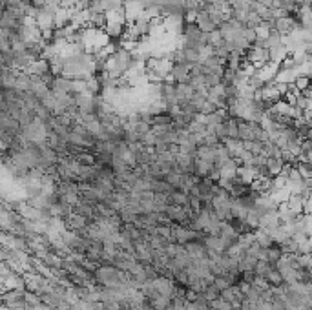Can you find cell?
I'll list each match as a JSON object with an SVG mask.
<instances>
[{
	"label": "cell",
	"instance_id": "52a82bcc",
	"mask_svg": "<svg viewBox=\"0 0 312 310\" xmlns=\"http://www.w3.org/2000/svg\"><path fill=\"white\" fill-rule=\"evenodd\" d=\"M190 79H192V73H190V64L183 62V64H174L172 66V73H170V80L172 82H188L190 84Z\"/></svg>",
	"mask_w": 312,
	"mask_h": 310
},
{
	"label": "cell",
	"instance_id": "ac0fdd59",
	"mask_svg": "<svg viewBox=\"0 0 312 310\" xmlns=\"http://www.w3.org/2000/svg\"><path fill=\"white\" fill-rule=\"evenodd\" d=\"M223 144L227 146L228 153H230L232 159H238L239 155L245 152V142L241 141V139H227V141H223Z\"/></svg>",
	"mask_w": 312,
	"mask_h": 310
},
{
	"label": "cell",
	"instance_id": "8992f818",
	"mask_svg": "<svg viewBox=\"0 0 312 310\" xmlns=\"http://www.w3.org/2000/svg\"><path fill=\"white\" fill-rule=\"evenodd\" d=\"M176 163H177L176 170H177V172H181V174L193 175V172H195V155H193V153L179 152V153H177Z\"/></svg>",
	"mask_w": 312,
	"mask_h": 310
},
{
	"label": "cell",
	"instance_id": "7a4b0ae2",
	"mask_svg": "<svg viewBox=\"0 0 312 310\" xmlns=\"http://www.w3.org/2000/svg\"><path fill=\"white\" fill-rule=\"evenodd\" d=\"M181 46L195 48V50L201 51L203 48L208 46V33H204L195 22H188L187 26H185V31H183Z\"/></svg>",
	"mask_w": 312,
	"mask_h": 310
},
{
	"label": "cell",
	"instance_id": "4dcf8cb0",
	"mask_svg": "<svg viewBox=\"0 0 312 310\" xmlns=\"http://www.w3.org/2000/svg\"><path fill=\"white\" fill-rule=\"evenodd\" d=\"M88 91V79H73V95Z\"/></svg>",
	"mask_w": 312,
	"mask_h": 310
},
{
	"label": "cell",
	"instance_id": "30bf717a",
	"mask_svg": "<svg viewBox=\"0 0 312 310\" xmlns=\"http://www.w3.org/2000/svg\"><path fill=\"white\" fill-rule=\"evenodd\" d=\"M91 221L86 217V215H80V214H71L66 219V228L68 230H73V232H80V230H84V228H88L90 226Z\"/></svg>",
	"mask_w": 312,
	"mask_h": 310
},
{
	"label": "cell",
	"instance_id": "603a6c76",
	"mask_svg": "<svg viewBox=\"0 0 312 310\" xmlns=\"http://www.w3.org/2000/svg\"><path fill=\"white\" fill-rule=\"evenodd\" d=\"M225 44H227V40H225V37L221 35V31H219V29H216V31H212V33L208 35V46H212L214 50H217V48H223Z\"/></svg>",
	"mask_w": 312,
	"mask_h": 310
},
{
	"label": "cell",
	"instance_id": "e575fe53",
	"mask_svg": "<svg viewBox=\"0 0 312 310\" xmlns=\"http://www.w3.org/2000/svg\"><path fill=\"white\" fill-rule=\"evenodd\" d=\"M305 139H309V141H312V128H311V130H309V133H307Z\"/></svg>",
	"mask_w": 312,
	"mask_h": 310
},
{
	"label": "cell",
	"instance_id": "e0dca14e",
	"mask_svg": "<svg viewBox=\"0 0 312 310\" xmlns=\"http://www.w3.org/2000/svg\"><path fill=\"white\" fill-rule=\"evenodd\" d=\"M31 86H33L31 75L26 73V71H18L17 82H15V90L22 91V93H28V91H31Z\"/></svg>",
	"mask_w": 312,
	"mask_h": 310
},
{
	"label": "cell",
	"instance_id": "4316f807",
	"mask_svg": "<svg viewBox=\"0 0 312 310\" xmlns=\"http://www.w3.org/2000/svg\"><path fill=\"white\" fill-rule=\"evenodd\" d=\"M245 142V150L252 152L254 155H259V153L265 152V144L259 141H243Z\"/></svg>",
	"mask_w": 312,
	"mask_h": 310
},
{
	"label": "cell",
	"instance_id": "4fadbf2b",
	"mask_svg": "<svg viewBox=\"0 0 312 310\" xmlns=\"http://www.w3.org/2000/svg\"><path fill=\"white\" fill-rule=\"evenodd\" d=\"M289 55H290V51L285 44L268 50V59H270V64H274V66H279V64H281Z\"/></svg>",
	"mask_w": 312,
	"mask_h": 310
},
{
	"label": "cell",
	"instance_id": "7402d4cb",
	"mask_svg": "<svg viewBox=\"0 0 312 310\" xmlns=\"http://www.w3.org/2000/svg\"><path fill=\"white\" fill-rule=\"evenodd\" d=\"M190 203V195L185 192H181V190H176V192L172 193V195H168V204H176V206H187V204Z\"/></svg>",
	"mask_w": 312,
	"mask_h": 310
},
{
	"label": "cell",
	"instance_id": "f1b7e54d",
	"mask_svg": "<svg viewBox=\"0 0 312 310\" xmlns=\"http://www.w3.org/2000/svg\"><path fill=\"white\" fill-rule=\"evenodd\" d=\"M204 298L208 299V301H214V299H217V298H221V290L216 287V283L214 285H208V287L204 288Z\"/></svg>",
	"mask_w": 312,
	"mask_h": 310
},
{
	"label": "cell",
	"instance_id": "83f0119b",
	"mask_svg": "<svg viewBox=\"0 0 312 310\" xmlns=\"http://www.w3.org/2000/svg\"><path fill=\"white\" fill-rule=\"evenodd\" d=\"M294 86L298 91H307L309 88H312V79L311 77H305V75H300V77L294 80Z\"/></svg>",
	"mask_w": 312,
	"mask_h": 310
},
{
	"label": "cell",
	"instance_id": "d6a6232c",
	"mask_svg": "<svg viewBox=\"0 0 312 310\" xmlns=\"http://www.w3.org/2000/svg\"><path fill=\"white\" fill-rule=\"evenodd\" d=\"M137 2H139V4H141L142 7H146V6H150V4H153L155 0H137Z\"/></svg>",
	"mask_w": 312,
	"mask_h": 310
},
{
	"label": "cell",
	"instance_id": "5b68a950",
	"mask_svg": "<svg viewBox=\"0 0 312 310\" xmlns=\"http://www.w3.org/2000/svg\"><path fill=\"white\" fill-rule=\"evenodd\" d=\"M0 131L18 137L22 133V124L18 123L17 119H13L9 113H0Z\"/></svg>",
	"mask_w": 312,
	"mask_h": 310
},
{
	"label": "cell",
	"instance_id": "ffe728a7",
	"mask_svg": "<svg viewBox=\"0 0 312 310\" xmlns=\"http://www.w3.org/2000/svg\"><path fill=\"white\" fill-rule=\"evenodd\" d=\"M267 168H268V172H270L272 177L281 175V172H283V168H285L283 157H268L267 159Z\"/></svg>",
	"mask_w": 312,
	"mask_h": 310
},
{
	"label": "cell",
	"instance_id": "d6986e66",
	"mask_svg": "<svg viewBox=\"0 0 312 310\" xmlns=\"http://www.w3.org/2000/svg\"><path fill=\"white\" fill-rule=\"evenodd\" d=\"M195 93V90L192 88V84H188V82H179L176 84V95H177V102H185V101H190Z\"/></svg>",
	"mask_w": 312,
	"mask_h": 310
},
{
	"label": "cell",
	"instance_id": "277c9868",
	"mask_svg": "<svg viewBox=\"0 0 312 310\" xmlns=\"http://www.w3.org/2000/svg\"><path fill=\"white\" fill-rule=\"evenodd\" d=\"M99 101H101V97L93 95L90 91L75 95V106H77V110H79L80 113H95L97 115Z\"/></svg>",
	"mask_w": 312,
	"mask_h": 310
},
{
	"label": "cell",
	"instance_id": "9a60e30c",
	"mask_svg": "<svg viewBox=\"0 0 312 310\" xmlns=\"http://www.w3.org/2000/svg\"><path fill=\"white\" fill-rule=\"evenodd\" d=\"M239 166H241V163H239L238 159H228L223 166H219V170H221V177L223 179H232V177H238Z\"/></svg>",
	"mask_w": 312,
	"mask_h": 310
},
{
	"label": "cell",
	"instance_id": "f546056e",
	"mask_svg": "<svg viewBox=\"0 0 312 310\" xmlns=\"http://www.w3.org/2000/svg\"><path fill=\"white\" fill-rule=\"evenodd\" d=\"M296 168H298V172H300V175L303 177V179H312V164L309 163H298L296 164Z\"/></svg>",
	"mask_w": 312,
	"mask_h": 310
},
{
	"label": "cell",
	"instance_id": "7c38bea8",
	"mask_svg": "<svg viewBox=\"0 0 312 310\" xmlns=\"http://www.w3.org/2000/svg\"><path fill=\"white\" fill-rule=\"evenodd\" d=\"M195 24H197L199 28L203 29L204 33H208L210 35L212 31H216V29H219L214 24V20H212V17H210V13L208 11H199V15H197V18H195Z\"/></svg>",
	"mask_w": 312,
	"mask_h": 310
},
{
	"label": "cell",
	"instance_id": "484cf974",
	"mask_svg": "<svg viewBox=\"0 0 312 310\" xmlns=\"http://www.w3.org/2000/svg\"><path fill=\"white\" fill-rule=\"evenodd\" d=\"M281 44H283V37H281L278 31H272V33H270L267 39H265V48H267V50L278 48V46H281Z\"/></svg>",
	"mask_w": 312,
	"mask_h": 310
},
{
	"label": "cell",
	"instance_id": "d4e9b609",
	"mask_svg": "<svg viewBox=\"0 0 312 310\" xmlns=\"http://www.w3.org/2000/svg\"><path fill=\"white\" fill-rule=\"evenodd\" d=\"M75 159H77L80 164H86V166H93V164H97L95 152H93V150H84V152H80Z\"/></svg>",
	"mask_w": 312,
	"mask_h": 310
},
{
	"label": "cell",
	"instance_id": "6da1fadb",
	"mask_svg": "<svg viewBox=\"0 0 312 310\" xmlns=\"http://www.w3.org/2000/svg\"><path fill=\"white\" fill-rule=\"evenodd\" d=\"M172 64L168 57H148L144 62V71H146L150 82H163V80H170Z\"/></svg>",
	"mask_w": 312,
	"mask_h": 310
},
{
	"label": "cell",
	"instance_id": "9c48e42d",
	"mask_svg": "<svg viewBox=\"0 0 312 310\" xmlns=\"http://www.w3.org/2000/svg\"><path fill=\"white\" fill-rule=\"evenodd\" d=\"M26 73L29 75H37L40 79H44L48 75H51V62L48 59H39V61H35L29 68L24 69Z\"/></svg>",
	"mask_w": 312,
	"mask_h": 310
},
{
	"label": "cell",
	"instance_id": "44dd1931",
	"mask_svg": "<svg viewBox=\"0 0 312 310\" xmlns=\"http://www.w3.org/2000/svg\"><path fill=\"white\" fill-rule=\"evenodd\" d=\"M179 48L183 50L185 59H187V62L190 66L192 64H201V51L195 50V48H188V46H181V44H179Z\"/></svg>",
	"mask_w": 312,
	"mask_h": 310
},
{
	"label": "cell",
	"instance_id": "2e32d148",
	"mask_svg": "<svg viewBox=\"0 0 312 310\" xmlns=\"http://www.w3.org/2000/svg\"><path fill=\"white\" fill-rule=\"evenodd\" d=\"M238 177L243 181L245 185H252L255 179H257V170L254 166H247V164H241L238 170Z\"/></svg>",
	"mask_w": 312,
	"mask_h": 310
},
{
	"label": "cell",
	"instance_id": "1f68e13d",
	"mask_svg": "<svg viewBox=\"0 0 312 310\" xmlns=\"http://www.w3.org/2000/svg\"><path fill=\"white\" fill-rule=\"evenodd\" d=\"M31 4H33L35 7H39V9H42L44 6H48V0H31Z\"/></svg>",
	"mask_w": 312,
	"mask_h": 310
},
{
	"label": "cell",
	"instance_id": "cb8c5ba5",
	"mask_svg": "<svg viewBox=\"0 0 312 310\" xmlns=\"http://www.w3.org/2000/svg\"><path fill=\"white\" fill-rule=\"evenodd\" d=\"M35 119H37V112L35 110H29V108H22V112H20V117H18V123L24 126H29L31 123H35Z\"/></svg>",
	"mask_w": 312,
	"mask_h": 310
},
{
	"label": "cell",
	"instance_id": "5bb4252c",
	"mask_svg": "<svg viewBox=\"0 0 312 310\" xmlns=\"http://www.w3.org/2000/svg\"><path fill=\"white\" fill-rule=\"evenodd\" d=\"M51 91H64V93H73V79L68 77H55V80L51 82Z\"/></svg>",
	"mask_w": 312,
	"mask_h": 310
},
{
	"label": "cell",
	"instance_id": "3957f363",
	"mask_svg": "<svg viewBox=\"0 0 312 310\" xmlns=\"http://www.w3.org/2000/svg\"><path fill=\"white\" fill-rule=\"evenodd\" d=\"M117 281H125L123 279V270H119L115 265H101L95 270V283L101 287H110Z\"/></svg>",
	"mask_w": 312,
	"mask_h": 310
},
{
	"label": "cell",
	"instance_id": "836d02e7",
	"mask_svg": "<svg viewBox=\"0 0 312 310\" xmlns=\"http://www.w3.org/2000/svg\"><path fill=\"white\" fill-rule=\"evenodd\" d=\"M292 2H294V4H296L298 7H300V6H303V4H307L309 0H292Z\"/></svg>",
	"mask_w": 312,
	"mask_h": 310
},
{
	"label": "cell",
	"instance_id": "ba28073f",
	"mask_svg": "<svg viewBox=\"0 0 312 310\" xmlns=\"http://www.w3.org/2000/svg\"><path fill=\"white\" fill-rule=\"evenodd\" d=\"M187 18L185 17H168L165 18V31L168 35H177V37H183V31H185V26H187Z\"/></svg>",
	"mask_w": 312,
	"mask_h": 310
},
{
	"label": "cell",
	"instance_id": "8fae6325",
	"mask_svg": "<svg viewBox=\"0 0 312 310\" xmlns=\"http://www.w3.org/2000/svg\"><path fill=\"white\" fill-rule=\"evenodd\" d=\"M214 168H216V164L214 163L195 157V172H193V175H197L199 179H210Z\"/></svg>",
	"mask_w": 312,
	"mask_h": 310
}]
</instances>
